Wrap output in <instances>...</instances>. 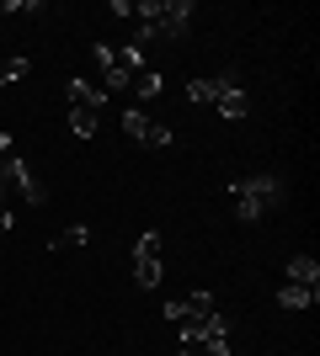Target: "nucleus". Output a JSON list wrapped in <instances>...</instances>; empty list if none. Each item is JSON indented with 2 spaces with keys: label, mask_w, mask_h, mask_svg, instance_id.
<instances>
[{
  "label": "nucleus",
  "mask_w": 320,
  "mask_h": 356,
  "mask_svg": "<svg viewBox=\"0 0 320 356\" xmlns=\"http://www.w3.org/2000/svg\"><path fill=\"white\" fill-rule=\"evenodd\" d=\"M192 22V0H139L134 6V48L176 43Z\"/></svg>",
  "instance_id": "1"
},
{
  "label": "nucleus",
  "mask_w": 320,
  "mask_h": 356,
  "mask_svg": "<svg viewBox=\"0 0 320 356\" xmlns=\"http://www.w3.org/2000/svg\"><path fill=\"white\" fill-rule=\"evenodd\" d=\"M224 192H229V208H235L241 223H257V218H267V213H277L283 197H289L277 176H241V181H229Z\"/></svg>",
  "instance_id": "2"
},
{
  "label": "nucleus",
  "mask_w": 320,
  "mask_h": 356,
  "mask_svg": "<svg viewBox=\"0 0 320 356\" xmlns=\"http://www.w3.org/2000/svg\"><path fill=\"white\" fill-rule=\"evenodd\" d=\"M96 64H102V74H107V90H128V80H134V70L144 64V48H107V43H96Z\"/></svg>",
  "instance_id": "3"
},
{
  "label": "nucleus",
  "mask_w": 320,
  "mask_h": 356,
  "mask_svg": "<svg viewBox=\"0 0 320 356\" xmlns=\"http://www.w3.org/2000/svg\"><path fill=\"white\" fill-rule=\"evenodd\" d=\"M160 255H166V239L155 234V229H144L139 234V245H134V282H139V293H150V287H160Z\"/></svg>",
  "instance_id": "4"
},
{
  "label": "nucleus",
  "mask_w": 320,
  "mask_h": 356,
  "mask_svg": "<svg viewBox=\"0 0 320 356\" xmlns=\"http://www.w3.org/2000/svg\"><path fill=\"white\" fill-rule=\"evenodd\" d=\"M182 346H203L208 356H229V314H203L198 325H182Z\"/></svg>",
  "instance_id": "5"
},
{
  "label": "nucleus",
  "mask_w": 320,
  "mask_h": 356,
  "mask_svg": "<svg viewBox=\"0 0 320 356\" xmlns=\"http://www.w3.org/2000/svg\"><path fill=\"white\" fill-rule=\"evenodd\" d=\"M0 181L16 186L27 208H43V186H38V176H32V165L22 160V154H6V160H0Z\"/></svg>",
  "instance_id": "6"
},
{
  "label": "nucleus",
  "mask_w": 320,
  "mask_h": 356,
  "mask_svg": "<svg viewBox=\"0 0 320 356\" xmlns=\"http://www.w3.org/2000/svg\"><path fill=\"white\" fill-rule=\"evenodd\" d=\"M123 134L134 138V144H144V149H166L171 144V128H166V122H155V118H144L139 106L123 112Z\"/></svg>",
  "instance_id": "7"
},
{
  "label": "nucleus",
  "mask_w": 320,
  "mask_h": 356,
  "mask_svg": "<svg viewBox=\"0 0 320 356\" xmlns=\"http://www.w3.org/2000/svg\"><path fill=\"white\" fill-rule=\"evenodd\" d=\"M241 86V80H235V74H198V80H187V102H198V106H213L219 102V96H224V90H235Z\"/></svg>",
  "instance_id": "8"
},
{
  "label": "nucleus",
  "mask_w": 320,
  "mask_h": 356,
  "mask_svg": "<svg viewBox=\"0 0 320 356\" xmlns=\"http://www.w3.org/2000/svg\"><path fill=\"white\" fill-rule=\"evenodd\" d=\"M203 314H213V293H192V298H176V303H166V319L176 330L182 325H198Z\"/></svg>",
  "instance_id": "9"
},
{
  "label": "nucleus",
  "mask_w": 320,
  "mask_h": 356,
  "mask_svg": "<svg viewBox=\"0 0 320 356\" xmlns=\"http://www.w3.org/2000/svg\"><path fill=\"white\" fill-rule=\"evenodd\" d=\"M283 282H294V287H320V261H315V255H294L289 271H283Z\"/></svg>",
  "instance_id": "10"
},
{
  "label": "nucleus",
  "mask_w": 320,
  "mask_h": 356,
  "mask_svg": "<svg viewBox=\"0 0 320 356\" xmlns=\"http://www.w3.org/2000/svg\"><path fill=\"white\" fill-rule=\"evenodd\" d=\"M277 303H283V309H315V303H320V287H294V282H283V287H277Z\"/></svg>",
  "instance_id": "11"
},
{
  "label": "nucleus",
  "mask_w": 320,
  "mask_h": 356,
  "mask_svg": "<svg viewBox=\"0 0 320 356\" xmlns=\"http://www.w3.org/2000/svg\"><path fill=\"white\" fill-rule=\"evenodd\" d=\"M96 128H102V112H91V106H70V134H75V138H96Z\"/></svg>",
  "instance_id": "12"
},
{
  "label": "nucleus",
  "mask_w": 320,
  "mask_h": 356,
  "mask_svg": "<svg viewBox=\"0 0 320 356\" xmlns=\"http://www.w3.org/2000/svg\"><path fill=\"white\" fill-rule=\"evenodd\" d=\"M102 102H107V96L91 86V80H80V74L70 80V106H91V112H102Z\"/></svg>",
  "instance_id": "13"
},
{
  "label": "nucleus",
  "mask_w": 320,
  "mask_h": 356,
  "mask_svg": "<svg viewBox=\"0 0 320 356\" xmlns=\"http://www.w3.org/2000/svg\"><path fill=\"white\" fill-rule=\"evenodd\" d=\"M213 106H219V112H224L229 122H241L245 112H251V96H245V90L235 86V90H224V96H219V102H213Z\"/></svg>",
  "instance_id": "14"
},
{
  "label": "nucleus",
  "mask_w": 320,
  "mask_h": 356,
  "mask_svg": "<svg viewBox=\"0 0 320 356\" xmlns=\"http://www.w3.org/2000/svg\"><path fill=\"white\" fill-rule=\"evenodd\" d=\"M86 239H91V229H86V223H70V229H59V234L48 239V250H80Z\"/></svg>",
  "instance_id": "15"
},
{
  "label": "nucleus",
  "mask_w": 320,
  "mask_h": 356,
  "mask_svg": "<svg viewBox=\"0 0 320 356\" xmlns=\"http://www.w3.org/2000/svg\"><path fill=\"white\" fill-rule=\"evenodd\" d=\"M128 86H134L139 96H155V90H160V70H155V64H139V70H134V80H128Z\"/></svg>",
  "instance_id": "16"
},
{
  "label": "nucleus",
  "mask_w": 320,
  "mask_h": 356,
  "mask_svg": "<svg viewBox=\"0 0 320 356\" xmlns=\"http://www.w3.org/2000/svg\"><path fill=\"white\" fill-rule=\"evenodd\" d=\"M6 16H22V11H43V0H0Z\"/></svg>",
  "instance_id": "17"
},
{
  "label": "nucleus",
  "mask_w": 320,
  "mask_h": 356,
  "mask_svg": "<svg viewBox=\"0 0 320 356\" xmlns=\"http://www.w3.org/2000/svg\"><path fill=\"white\" fill-rule=\"evenodd\" d=\"M6 229H16V218H11V208L0 202V234H6Z\"/></svg>",
  "instance_id": "18"
},
{
  "label": "nucleus",
  "mask_w": 320,
  "mask_h": 356,
  "mask_svg": "<svg viewBox=\"0 0 320 356\" xmlns=\"http://www.w3.org/2000/svg\"><path fill=\"white\" fill-rule=\"evenodd\" d=\"M6 154H11V134H0V160H6Z\"/></svg>",
  "instance_id": "19"
},
{
  "label": "nucleus",
  "mask_w": 320,
  "mask_h": 356,
  "mask_svg": "<svg viewBox=\"0 0 320 356\" xmlns=\"http://www.w3.org/2000/svg\"><path fill=\"white\" fill-rule=\"evenodd\" d=\"M6 86H11V80H6V64H0V90H6Z\"/></svg>",
  "instance_id": "20"
},
{
  "label": "nucleus",
  "mask_w": 320,
  "mask_h": 356,
  "mask_svg": "<svg viewBox=\"0 0 320 356\" xmlns=\"http://www.w3.org/2000/svg\"><path fill=\"white\" fill-rule=\"evenodd\" d=\"M0 202H6V181H0Z\"/></svg>",
  "instance_id": "21"
},
{
  "label": "nucleus",
  "mask_w": 320,
  "mask_h": 356,
  "mask_svg": "<svg viewBox=\"0 0 320 356\" xmlns=\"http://www.w3.org/2000/svg\"><path fill=\"white\" fill-rule=\"evenodd\" d=\"M176 356H192V351H187V346H182V351H176Z\"/></svg>",
  "instance_id": "22"
}]
</instances>
